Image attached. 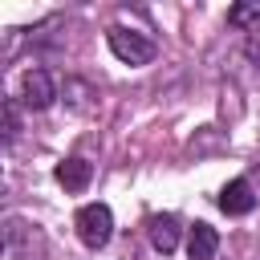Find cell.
<instances>
[{
  "label": "cell",
  "mask_w": 260,
  "mask_h": 260,
  "mask_svg": "<svg viewBox=\"0 0 260 260\" xmlns=\"http://www.w3.org/2000/svg\"><path fill=\"white\" fill-rule=\"evenodd\" d=\"M106 41H110V53H114L118 61H126V65H146V61H154V41L142 37V32H130V28L114 24V28L106 32Z\"/></svg>",
  "instance_id": "obj_1"
},
{
  "label": "cell",
  "mask_w": 260,
  "mask_h": 260,
  "mask_svg": "<svg viewBox=\"0 0 260 260\" xmlns=\"http://www.w3.org/2000/svg\"><path fill=\"white\" fill-rule=\"evenodd\" d=\"M73 228H77V240H81L85 248H102V244L110 240V232H114V215H110L106 203H85V207L77 211Z\"/></svg>",
  "instance_id": "obj_2"
},
{
  "label": "cell",
  "mask_w": 260,
  "mask_h": 260,
  "mask_svg": "<svg viewBox=\"0 0 260 260\" xmlns=\"http://www.w3.org/2000/svg\"><path fill=\"white\" fill-rule=\"evenodd\" d=\"M53 98H57V85H53V77H49L45 69H28V73L20 77V102H24L28 110H49Z\"/></svg>",
  "instance_id": "obj_3"
},
{
  "label": "cell",
  "mask_w": 260,
  "mask_h": 260,
  "mask_svg": "<svg viewBox=\"0 0 260 260\" xmlns=\"http://www.w3.org/2000/svg\"><path fill=\"white\" fill-rule=\"evenodd\" d=\"M146 236H150L154 252L171 256V252L179 248V219H175V215H150V219H146Z\"/></svg>",
  "instance_id": "obj_4"
},
{
  "label": "cell",
  "mask_w": 260,
  "mask_h": 260,
  "mask_svg": "<svg viewBox=\"0 0 260 260\" xmlns=\"http://www.w3.org/2000/svg\"><path fill=\"white\" fill-rule=\"evenodd\" d=\"M219 207L228 215H248L256 207V195H252V183L248 179H232L223 191H219Z\"/></svg>",
  "instance_id": "obj_5"
},
{
  "label": "cell",
  "mask_w": 260,
  "mask_h": 260,
  "mask_svg": "<svg viewBox=\"0 0 260 260\" xmlns=\"http://www.w3.org/2000/svg\"><path fill=\"white\" fill-rule=\"evenodd\" d=\"M89 179H93V167L85 162V158H65L61 167H57V183L65 187V191H85L89 187Z\"/></svg>",
  "instance_id": "obj_6"
},
{
  "label": "cell",
  "mask_w": 260,
  "mask_h": 260,
  "mask_svg": "<svg viewBox=\"0 0 260 260\" xmlns=\"http://www.w3.org/2000/svg\"><path fill=\"white\" fill-rule=\"evenodd\" d=\"M215 248H219V232H215L211 223H195L191 236H187V256H191V260H211Z\"/></svg>",
  "instance_id": "obj_7"
},
{
  "label": "cell",
  "mask_w": 260,
  "mask_h": 260,
  "mask_svg": "<svg viewBox=\"0 0 260 260\" xmlns=\"http://www.w3.org/2000/svg\"><path fill=\"white\" fill-rule=\"evenodd\" d=\"M228 24L240 32H260V0H240L228 8Z\"/></svg>",
  "instance_id": "obj_8"
},
{
  "label": "cell",
  "mask_w": 260,
  "mask_h": 260,
  "mask_svg": "<svg viewBox=\"0 0 260 260\" xmlns=\"http://www.w3.org/2000/svg\"><path fill=\"white\" fill-rule=\"evenodd\" d=\"M65 102H69V110L85 114V110L93 106V89H89L81 77H69V81H65Z\"/></svg>",
  "instance_id": "obj_9"
},
{
  "label": "cell",
  "mask_w": 260,
  "mask_h": 260,
  "mask_svg": "<svg viewBox=\"0 0 260 260\" xmlns=\"http://www.w3.org/2000/svg\"><path fill=\"white\" fill-rule=\"evenodd\" d=\"M16 130H20L16 114H12V110H0V142H12V138H16Z\"/></svg>",
  "instance_id": "obj_10"
},
{
  "label": "cell",
  "mask_w": 260,
  "mask_h": 260,
  "mask_svg": "<svg viewBox=\"0 0 260 260\" xmlns=\"http://www.w3.org/2000/svg\"><path fill=\"white\" fill-rule=\"evenodd\" d=\"M248 61H252V69H256V73H260V45H256V41H252V45H248Z\"/></svg>",
  "instance_id": "obj_11"
},
{
  "label": "cell",
  "mask_w": 260,
  "mask_h": 260,
  "mask_svg": "<svg viewBox=\"0 0 260 260\" xmlns=\"http://www.w3.org/2000/svg\"><path fill=\"white\" fill-rule=\"evenodd\" d=\"M4 248H8V244H4V236H0V256H4Z\"/></svg>",
  "instance_id": "obj_12"
}]
</instances>
